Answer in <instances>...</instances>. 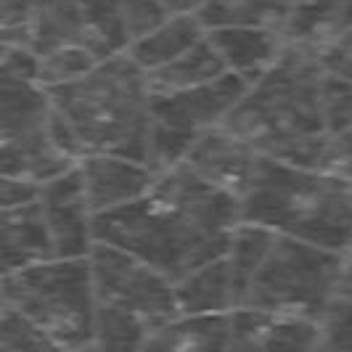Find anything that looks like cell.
<instances>
[{
    "instance_id": "obj_1",
    "label": "cell",
    "mask_w": 352,
    "mask_h": 352,
    "mask_svg": "<svg viewBox=\"0 0 352 352\" xmlns=\"http://www.w3.org/2000/svg\"><path fill=\"white\" fill-rule=\"evenodd\" d=\"M241 223V199L199 177L180 162L157 173L154 186L135 201L93 217L96 241L122 247L154 265L167 278L228 254Z\"/></svg>"
},
{
    "instance_id": "obj_2",
    "label": "cell",
    "mask_w": 352,
    "mask_h": 352,
    "mask_svg": "<svg viewBox=\"0 0 352 352\" xmlns=\"http://www.w3.org/2000/svg\"><path fill=\"white\" fill-rule=\"evenodd\" d=\"M320 74L316 53L286 45L278 61L249 82L223 124L265 157L329 170L331 135L320 120Z\"/></svg>"
},
{
    "instance_id": "obj_3",
    "label": "cell",
    "mask_w": 352,
    "mask_h": 352,
    "mask_svg": "<svg viewBox=\"0 0 352 352\" xmlns=\"http://www.w3.org/2000/svg\"><path fill=\"white\" fill-rule=\"evenodd\" d=\"M45 90L85 154H122L146 162L154 127L151 88L127 51L109 53L82 77Z\"/></svg>"
},
{
    "instance_id": "obj_4",
    "label": "cell",
    "mask_w": 352,
    "mask_h": 352,
    "mask_svg": "<svg viewBox=\"0 0 352 352\" xmlns=\"http://www.w3.org/2000/svg\"><path fill=\"white\" fill-rule=\"evenodd\" d=\"M241 220L347 252L352 244V180L263 154L241 196Z\"/></svg>"
},
{
    "instance_id": "obj_5",
    "label": "cell",
    "mask_w": 352,
    "mask_h": 352,
    "mask_svg": "<svg viewBox=\"0 0 352 352\" xmlns=\"http://www.w3.org/2000/svg\"><path fill=\"white\" fill-rule=\"evenodd\" d=\"M0 292L16 305L53 350H93L96 289L88 257H48L0 276Z\"/></svg>"
},
{
    "instance_id": "obj_6",
    "label": "cell",
    "mask_w": 352,
    "mask_h": 352,
    "mask_svg": "<svg viewBox=\"0 0 352 352\" xmlns=\"http://www.w3.org/2000/svg\"><path fill=\"white\" fill-rule=\"evenodd\" d=\"M347 252L276 233L249 278L241 305L318 320L331 297ZM239 305V307H241Z\"/></svg>"
},
{
    "instance_id": "obj_7",
    "label": "cell",
    "mask_w": 352,
    "mask_h": 352,
    "mask_svg": "<svg viewBox=\"0 0 352 352\" xmlns=\"http://www.w3.org/2000/svg\"><path fill=\"white\" fill-rule=\"evenodd\" d=\"M51 120L45 85L0 72V173L45 183L77 164L53 146Z\"/></svg>"
},
{
    "instance_id": "obj_8",
    "label": "cell",
    "mask_w": 352,
    "mask_h": 352,
    "mask_svg": "<svg viewBox=\"0 0 352 352\" xmlns=\"http://www.w3.org/2000/svg\"><path fill=\"white\" fill-rule=\"evenodd\" d=\"M88 263L98 305L138 316L151 326V331L180 313L175 281L138 254L106 241H96Z\"/></svg>"
},
{
    "instance_id": "obj_9",
    "label": "cell",
    "mask_w": 352,
    "mask_h": 352,
    "mask_svg": "<svg viewBox=\"0 0 352 352\" xmlns=\"http://www.w3.org/2000/svg\"><path fill=\"white\" fill-rule=\"evenodd\" d=\"M37 201L51 233L53 257H88L96 244V212L90 210L77 164L64 170L61 175L40 183Z\"/></svg>"
},
{
    "instance_id": "obj_10",
    "label": "cell",
    "mask_w": 352,
    "mask_h": 352,
    "mask_svg": "<svg viewBox=\"0 0 352 352\" xmlns=\"http://www.w3.org/2000/svg\"><path fill=\"white\" fill-rule=\"evenodd\" d=\"M244 90H247V82L226 72L194 88L151 93L154 122L186 130L191 135H201L204 130H212L228 120L230 109L236 106Z\"/></svg>"
},
{
    "instance_id": "obj_11",
    "label": "cell",
    "mask_w": 352,
    "mask_h": 352,
    "mask_svg": "<svg viewBox=\"0 0 352 352\" xmlns=\"http://www.w3.org/2000/svg\"><path fill=\"white\" fill-rule=\"evenodd\" d=\"M260 157L263 154L254 146L239 138L226 124H217L196 138L186 157V164L207 183L241 199L254 177Z\"/></svg>"
},
{
    "instance_id": "obj_12",
    "label": "cell",
    "mask_w": 352,
    "mask_h": 352,
    "mask_svg": "<svg viewBox=\"0 0 352 352\" xmlns=\"http://www.w3.org/2000/svg\"><path fill=\"white\" fill-rule=\"evenodd\" d=\"M82 188L96 214L141 199L157 180V170L122 154H85L77 162Z\"/></svg>"
},
{
    "instance_id": "obj_13",
    "label": "cell",
    "mask_w": 352,
    "mask_h": 352,
    "mask_svg": "<svg viewBox=\"0 0 352 352\" xmlns=\"http://www.w3.org/2000/svg\"><path fill=\"white\" fill-rule=\"evenodd\" d=\"M230 350H320L318 320L260 307L230 310Z\"/></svg>"
},
{
    "instance_id": "obj_14",
    "label": "cell",
    "mask_w": 352,
    "mask_h": 352,
    "mask_svg": "<svg viewBox=\"0 0 352 352\" xmlns=\"http://www.w3.org/2000/svg\"><path fill=\"white\" fill-rule=\"evenodd\" d=\"M30 48L43 56L64 45H90L101 53H114L93 30L80 0H35L27 21Z\"/></svg>"
},
{
    "instance_id": "obj_15",
    "label": "cell",
    "mask_w": 352,
    "mask_h": 352,
    "mask_svg": "<svg viewBox=\"0 0 352 352\" xmlns=\"http://www.w3.org/2000/svg\"><path fill=\"white\" fill-rule=\"evenodd\" d=\"M53 257L51 233L40 201L0 207V276Z\"/></svg>"
},
{
    "instance_id": "obj_16",
    "label": "cell",
    "mask_w": 352,
    "mask_h": 352,
    "mask_svg": "<svg viewBox=\"0 0 352 352\" xmlns=\"http://www.w3.org/2000/svg\"><path fill=\"white\" fill-rule=\"evenodd\" d=\"M207 37L217 48L226 69L247 85L270 69L286 48L281 32L267 27H214L207 30Z\"/></svg>"
},
{
    "instance_id": "obj_17",
    "label": "cell",
    "mask_w": 352,
    "mask_h": 352,
    "mask_svg": "<svg viewBox=\"0 0 352 352\" xmlns=\"http://www.w3.org/2000/svg\"><path fill=\"white\" fill-rule=\"evenodd\" d=\"M350 30L352 0H294L281 35L286 45L305 48L318 56Z\"/></svg>"
},
{
    "instance_id": "obj_18",
    "label": "cell",
    "mask_w": 352,
    "mask_h": 352,
    "mask_svg": "<svg viewBox=\"0 0 352 352\" xmlns=\"http://www.w3.org/2000/svg\"><path fill=\"white\" fill-rule=\"evenodd\" d=\"M143 350H230V310L177 313L151 331Z\"/></svg>"
},
{
    "instance_id": "obj_19",
    "label": "cell",
    "mask_w": 352,
    "mask_h": 352,
    "mask_svg": "<svg viewBox=\"0 0 352 352\" xmlns=\"http://www.w3.org/2000/svg\"><path fill=\"white\" fill-rule=\"evenodd\" d=\"M180 313H228L236 307V289L228 254L199 265L175 281Z\"/></svg>"
},
{
    "instance_id": "obj_20",
    "label": "cell",
    "mask_w": 352,
    "mask_h": 352,
    "mask_svg": "<svg viewBox=\"0 0 352 352\" xmlns=\"http://www.w3.org/2000/svg\"><path fill=\"white\" fill-rule=\"evenodd\" d=\"M204 35L207 30L196 14H170L157 30L138 37L124 51L143 72H154L164 67L167 61L177 58L183 51H188Z\"/></svg>"
},
{
    "instance_id": "obj_21",
    "label": "cell",
    "mask_w": 352,
    "mask_h": 352,
    "mask_svg": "<svg viewBox=\"0 0 352 352\" xmlns=\"http://www.w3.org/2000/svg\"><path fill=\"white\" fill-rule=\"evenodd\" d=\"M226 72L228 69H226L217 48L212 45L210 37L204 35L188 51H183L173 61H167L164 67L146 72V80H148L151 93H173V90H186L201 85V82H210Z\"/></svg>"
},
{
    "instance_id": "obj_22",
    "label": "cell",
    "mask_w": 352,
    "mask_h": 352,
    "mask_svg": "<svg viewBox=\"0 0 352 352\" xmlns=\"http://www.w3.org/2000/svg\"><path fill=\"white\" fill-rule=\"evenodd\" d=\"M294 0H207L196 14L204 30L214 27H267L281 32Z\"/></svg>"
},
{
    "instance_id": "obj_23",
    "label": "cell",
    "mask_w": 352,
    "mask_h": 352,
    "mask_svg": "<svg viewBox=\"0 0 352 352\" xmlns=\"http://www.w3.org/2000/svg\"><path fill=\"white\" fill-rule=\"evenodd\" d=\"M320 350H352V252H347L331 297L318 318Z\"/></svg>"
},
{
    "instance_id": "obj_24",
    "label": "cell",
    "mask_w": 352,
    "mask_h": 352,
    "mask_svg": "<svg viewBox=\"0 0 352 352\" xmlns=\"http://www.w3.org/2000/svg\"><path fill=\"white\" fill-rule=\"evenodd\" d=\"M148 336H151V326L146 320L96 302L93 350H143Z\"/></svg>"
},
{
    "instance_id": "obj_25",
    "label": "cell",
    "mask_w": 352,
    "mask_h": 352,
    "mask_svg": "<svg viewBox=\"0 0 352 352\" xmlns=\"http://www.w3.org/2000/svg\"><path fill=\"white\" fill-rule=\"evenodd\" d=\"M101 58H106V53L96 51L90 45H64V48L37 56V80L45 88L72 82L93 69Z\"/></svg>"
},
{
    "instance_id": "obj_26",
    "label": "cell",
    "mask_w": 352,
    "mask_h": 352,
    "mask_svg": "<svg viewBox=\"0 0 352 352\" xmlns=\"http://www.w3.org/2000/svg\"><path fill=\"white\" fill-rule=\"evenodd\" d=\"M320 120L329 135L352 127V80L323 69L320 74Z\"/></svg>"
},
{
    "instance_id": "obj_27",
    "label": "cell",
    "mask_w": 352,
    "mask_h": 352,
    "mask_svg": "<svg viewBox=\"0 0 352 352\" xmlns=\"http://www.w3.org/2000/svg\"><path fill=\"white\" fill-rule=\"evenodd\" d=\"M0 350H53L35 323L0 292Z\"/></svg>"
},
{
    "instance_id": "obj_28",
    "label": "cell",
    "mask_w": 352,
    "mask_h": 352,
    "mask_svg": "<svg viewBox=\"0 0 352 352\" xmlns=\"http://www.w3.org/2000/svg\"><path fill=\"white\" fill-rule=\"evenodd\" d=\"M122 3L124 0H80L93 30L114 53L124 51L127 45L122 32Z\"/></svg>"
},
{
    "instance_id": "obj_29",
    "label": "cell",
    "mask_w": 352,
    "mask_h": 352,
    "mask_svg": "<svg viewBox=\"0 0 352 352\" xmlns=\"http://www.w3.org/2000/svg\"><path fill=\"white\" fill-rule=\"evenodd\" d=\"M173 11L167 8L164 0H124L122 3V32L124 43H135L138 37L148 35L157 30ZM124 45V48H127Z\"/></svg>"
},
{
    "instance_id": "obj_30",
    "label": "cell",
    "mask_w": 352,
    "mask_h": 352,
    "mask_svg": "<svg viewBox=\"0 0 352 352\" xmlns=\"http://www.w3.org/2000/svg\"><path fill=\"white\" fill-rule=\"evenodd\" d=\"M318 61L326 72L352 80V30L334 40L326 51L318 53Z\"/></svg>"
},
{
    "instance_id": "obj_31",
    "label": "cell",
    "mask_w": 352,
    "mask_h": 352,
    "mask_svg": "<svg viewBox=\"0 0 352 352\" xmlns=\"http://www.w3.org/2000/svg\"><path fill=\"white\" fill-rule=\"evenodd\" d=\"M37 194H40V183L30 177L0 173V207H16L24 201H32L37 199Z\"/></svg>"
},
{
    "instance_id": "obj_32",
    "label": "cell",
    "mask_w": 352,
    "mask_h": 352,
    "mask_svg": "<svg viewBox=\"0 0 352 352\" xmlns=\"http://www.w3.org/2000/svg\"><path fill=\"white\" fill-rule=\"evenodd\" d=\"M329 170L352 180V127L339 133V135H331V141H329Z\"/></svg>"
},
{
    "instance_id": "obj_33",
    "label": "cell",
    "mask_w": 352,
    "mask_h": 352,
    "mask_svg": "<svg viewBox=\"0 0 352 352\" xmlns=\"http://www.w3.org/2000/svg\"><path fill=\"white\" fill-rule=\"evenodd\" d=\"M35 0H0V32L24 30Z\"/></svg>"
},
{
    "instance_id": "obj_34",
    "label": "cell",
    "mask_w": 352,
    "mask_h": 352,
    "mask_svg": "<svg viewBox=\"0 0 352 352\" xmlns=\"http://www.w3.org/2000/svg\"><path fill=\"white\" fill-rule=\"evenodd\" d=\"M173 14H199L207 0H164Z\"/></svg>"
}]
</instances>
